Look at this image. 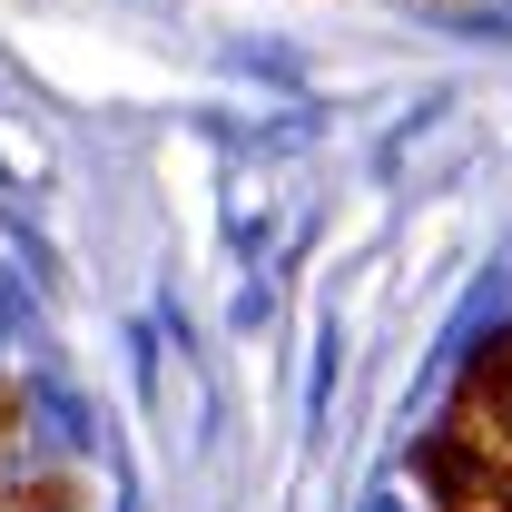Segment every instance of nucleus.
<instances>
[{
    "label": "nucleus",
    "instance_id": "obj_1",
    "mask_svg": "<svg viewBox=\"0 0 512 512\" xmlns=\"http://www.w3.org/2000/svg\"><path fill=\"white\" fill-rule=\"evenodd\" d=\"M473 434H483V453L512 473V375H493V384H473Z\"/></svg>",
    "mask_w": 512,
    "mask_h": 512
},
{
    "label": "nucleus",
    "instance_id": "obj_2",
    "mask_svg": "<svg viewBox=\"0 0 512 512\" xmlns=\"http://www.w3.org/2000/svg\"><path fill=\"white\" fill-rule=\"evenodd\" d=\"M483 512H512V473H493V493H483Z\"/></svg>",
    "mask_w": 512,
    "mask_h": 512
}]
</instances>
